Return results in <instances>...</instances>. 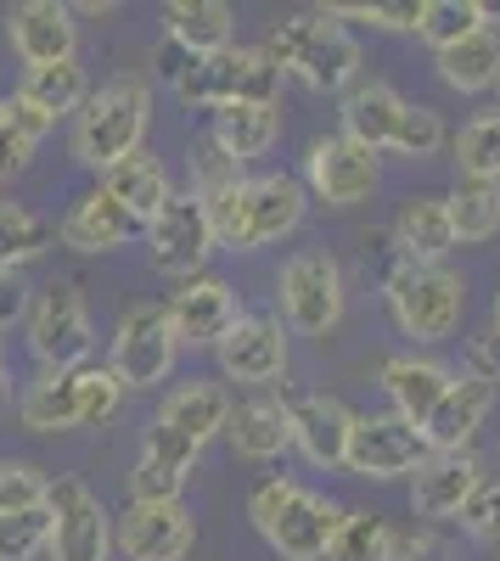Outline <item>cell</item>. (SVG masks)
I'll return each mask as SVG.
<instances>
[{
	"label": "cell",
	"mask_w": 500,
	"mask_h": 561,
	"mask_svg": "<svg viewBox=\"0 0 500 561\" xmlns=\"http://www.w3.org/2000/svg\"><path fill=\"white\" fill-rule=\"evenodd\" d=\"M225 421H231V393H225L214 377H192V382H180V388L163 393L152 427L186 438L192 449H208L225 433Z\"/></svg>",
	"instance_id": "obj_21"
},
{
	"label": "cell",
	"mask_w": 500,
	"mask_h": 561,
	"mask_svg": "<svg viewBox=\"0 0 500 561\" xmlns=\"http://www.w3.org/2000/svg\"><path fill=\"white\" fill-rule=\"evenodd\" d=\"M18 421L23 433H79V377H39L18 393Z\"/></svg>",
	"instance_id": "obj_30"
},
{
	"label": "cell",
	"mask_w": 500,
	"mask_h": 561,
	"mask_svg": "<svg viewBox=\"0 0 500 561\" xmlns=\"http://www.w3.org/2000/svg\"><path fill=\"white\" fill-rule=\"evenodd\" d=\"M383 550H388V523L377 511H343L327 539V561H383Z\"/></svg>",
	"instance_id": "obj_37"
},
{
	"label": "cell",
	"mask_w": 500,
	"mask_h": 561,
	"mask_svg": "<svg viewBox=\"0 0 500 561\" xmlns=\"http://www.w3.org/2000/svg\"><path fill=\"white\" fill-rule=\"evenodd\" d=\"M231 34H237V12L225 0H169L163 7V39L180 45L192 62L231 51Z\"/></svg>",
	"instance_id": "obj_27"
},
{
	"label": "cell",
	"mask_w": 500,
	"mask_h": 561,
	"mask_svg": "<svg viewBox=\"0 0 500 561\" xmlns=\"http://www.w3.org/2000/svg\"><path fill=\"white\" fill-rule=\"evenodd\" d=\"M197 545V523L186 500H163V505H124L113 517V556L124 561H186Z\"/></svg>",
	"instance_id": "obj_14"
},
{
	"label": "cell",
	"mask_w": 500,
	"mask_h": 561,
	"mask_svg": "<svg viewBox=\"0 0 500 561\" xmlns=\"http://www.w3.org/2000/svg\"><path fill=\"white\" fill-rule=\"evenodd\" d=\"M45 511H52V539H45L52 561H113V511L90 494L84 478H57Z\"/></svg>",
	"instance_id": "obj_10"
},
{
	"label": "cell",
	"mask_w": 500,
	"mask_h": 561,
	"mask_svg": "<svg viewBox=\"0 0 500 561\" xmlns=\"http://www.w3.org/2000/svg\"><path fill=\"white\" fill-rule=\"evenodd\" d=\"M147 124H152V84L141 73H113L73 113V135H68L73 163L90 174H107L129 152H141Z\"/></svg>",
	"instance_id": "obj_2"
},
{
	"label": "cell",
	"mask_w": 500,
	"mask_h": 561,
	"mask_svg": "<svg viewBox=\"0 0 500 561\" xmlns=\"http://www.w3.org/2000/svg\"><path fill=\"white\" fill-rule=\"evenodd\" d=\"M450 208V230H456V242L478 248V242H495L500 237V185L489 180H456V192L444 197Z\"/></svg>",
	"instance_id": "obj_34"
},
{
	"label": "cell",
	"mask_w": 500,
	"mask_h": 561,
	"mask_svg": "<svg viewBox=\"0 0 500 561\" xmlns=\"http://www.w3.org/2000/svg\"><path fill=\"white\" fill-rule=\"evenodd\" d=\"M18 314H29V293L18 287V275H0V332H7Z\"/></svg>",
	"instance_id": "obj_50"
},
{
	"label": "cell",
	"mask_w": 500,
	"mask_h": 561,
	"mask_svg": "<svg viewBox=\"0 0 500 561\" xmlns=\"http://www.w3.org/2000/svg\"><path fill=\"white\" fill-rule=\"evenodd\" d=\"M163 320H169V332H174L180 348H214L242 320V298H237L231 280L192 275V280H180V287L169 293Z\"/></svg>",
	"instance_id": "obj_15"
},
{
	"label": "cell",
	"mask_w": 500,
	"mask_h": 561,
	"mask_svg": "<svg viewBox=\"0 0 500 561\" xmlns=\"http://www.w3.org/2000/svg\"><path fill=\"white\" fill-rule=\"evenodd\" d=\"M264 51H270V62L282 68V79H298L304 90H315V96H338V90H349L360 79V45L327 12L282 18L276 28H270Z\"/></svg>",
	"instance_id": "obj_3"
},
{
	"label": "cell",
	"mask_w": 500,
	"mask_h": 561,
	"mask_svg": "<svg viewBox=\"0 0 500 561\" xmlns=\"http://www.w3.org/2000/svg\"><path fill=\"white\" fill-rule=\"evenodd\" d=\"M141 455H152V460H163V466H174V472H197V460H203V449H192L186 438H174V433H163V427H147V438H141Z\"/></svg>",
	"instance_id": "obj_47"
},
{
	"label": "cell",
	"mask_w": 500,
	"mask_h": 561,
	"mask_svg": "<svg viewBox=\"0 0 500 561\" xmlns=\"http://www.w3.org/2000/svg\"><path fill=\"white\" fill-rule=\"evenodd\" d=\"M147 237V225L141 219H129L107 192H79L68 203V214L57 219V242L84 253V259H96V253H118L129 242H141Z\"/></svg>",
	"instance_id": "obj_19"
},
{
	"label": "cell",
	"mask_w": 500,
	"mask_h": 561,
	"mask_svg": "<svg viewBox=\"0 0 500 561\" xmlns=\"http://www.w3.org/2000/svg\"><path fill=\"white\" fill-rule=\"evenodd\" d=\"M7 45L23 57V68H52L73 62L79 51V23L63 0H23L7 12Z\"/></svg>",
	"instance_id": "obj_18"
},
{
	"label": "cell",
	"mask_w": 500,
	"mask_h": 561,
	"mask_svg": "<svg viewBox=\"0 0 500 561\" xmlns=\"http://www.w3.org/2000/svg\"><path fill=\"white\" fill-rule=\"evenodd\" d=\"M57 248V225L34 214L29 203L0 197V275H18L29 264H39L45 253Z\"/></svg>",
	"instance_id": "obj_31"
},
{
	"label": "cell",
	"mask_w": 500,
	"mask_h": 561,
	"mask_svg": "<svg viewBox=\"0 0 500 561\" xmlns=\"http://www.w3.org/2000/svg\"><path fill=\"white\" fill-rule=\"evenodd\" d=\"M208 140L231 163H253L282 140V107H225V113H214Z\"/></svg>",
	"instance_id": "obj_29"
},
{
	"label": "cell",
	"mask_w": 500,
	"mask_h": 561,
	"mask_svg": "<svg viewBox=\"0 0 500 561\" xmlns=\"http://www.w3.org/2000/svg\"><path fill=\"white\" fill-rule=\"evenodd\" d=\"M282 84L287 79L270 62L264 45H231V51H219V57H197L169 90L186 107L225 113V107H282Z\"/></svg>",
	"instance_id": "obj_5"
},
{
	"label": "cell",
	"mask_w": 500,
	"mask_h": 561,
	"mask_svg": "<svg viewBox=\"0 0 500 561\" xmlns=\"http://www.w3.org/2000/svg\"><path fill=\"white\" fill-rule=\"evenodd\" d=\"M96 192H107L129 219H141V225H152L158 219V208L174 197V180H169V163L158 158V152H129L124 163H113L107 174H102V185Z\"/></svg>",
	"instance_id": "obj_26"
},
{
	"label": "cell",
	"mask_w": 500,
	"mask_h": 561,
	"mask_svg": "<svg viewBox=\"0 0 500 561\" xmlns=\"http://www.w3.org/2000/svg\"><path fill=\"white\" fill-rule=\"evenodd\" d=\"M52 539V511H18V517H0V561H34Z\"/></svg>",
	"instance_id": "obj_41"
},
{
	"label": "cell",
	"mask_w": 500,
	"mask_h": 561,
	"mask_svg": "<svg viewBox=\"0 0 500 561\" xmlns=\"http://www.w3.org/2000/svg\"><path fill=\"white\" fill-rule=\"evenodd\" d=\"M192 68V57L186 51H180V45H169V39H158V51H152V73L163 79V84H174L180 73H186Z\"/></svg>",
	"instance_id": "obj_49"
},
{
	"label": "cell",
	"mask_w": 500,
	"mask_h": 561,
	"mask_svg": "<svg viewBox=\"0 0 500 561\" xmlns=\"http://www.w3.org/2000/svg\"><path fill=\"white\" fill-rule=\"evenodd\" d=\"M287 410H293V449L309 466H321V472H338L349 455L354 410L338 393H298V399H287Z\"/></svg>",
	"instance_id": "obj_20"
},
{
	"label": "cell",
	"mask_w": 500,
	"mask_h": 561,
	"mask_svg": "<svg viewBox=\"0 0 500 561\" xmlns=\"http://www.w3.org/2000/svg\"><path fill=\"white\" fill-rule=\"evenodd\" d=\"M29 354L45 377H68V370L90 365L96 354V325H90V309H84V293L73 280H52L29 298Z\"/></svg>",
	"instance_id": "obj_7"
},
{
	"label": "cell",
	"mask_w": 500,
	"mask_h": 561,
	"mask_svg": "<svg viewBox=\"0 0 500 561\" xmlns=\"http://www.w3.org/2000/svg\"><path fill=\"white\" fill-rule=\"evenodd\" d=\"M495 90H500V84H495Z\"/></svg>",
	"instance_id": "obj_54"
},
{
	"label": "cell",
	"mask_w": 500,
	"mask_h": 561,
	"mask_svg": "<svg viewBox=\"0 0 500 561\" xmlns=\"http://www.w3.org/2000/svg\"><path fill=\"white\" fill-rule=\"evenodd\" d=\"M197 203L214 225V248L259 253L304 225L309 192L298 185V174H242L231 185H219V192H203Z\"/></svg>",
	"instance_id": "obj_1"
},
{
	"label": "cell",
	"mask_w": 500,
	"mask_h": 561,
	"mask_svg": "<svg viewBox=\"0 0 500 561\" xmlns=\"http://www.w3.org/2000/svg\"><path fill=\"white\" fill-rule=\"evenodd\" d=\"M495 18H500V7H478V0H428L417 34L433 45V51H450V45L484 34Z\"/></svg>",
	"instance_id": "obj_35"
},
{
	"label": "cell",
	"mask_w": 500,
	"mask_h": 561,
	"mask_svg": "<svg viewBox=\"0 0 500 561\" xmlns=\"http://www.w3.org/2000/svg\"><path fill=\"white\" fill-rule=\"evenodd\" d=\"M383 561H450V545H444L428 523H417V528H394V523H388V550H383Z\"/></svg>",
	"instance_id": "obj_45"
},
{
	"label": "cell",
	"mask_w": 500,
	"mask_h": 561,
	"mask_svg": "<svg viewBox=\"0 0 500 561\" xmlns=\"http://www.w3.org/2000/svg\"><path fill=\"white\" fill-rule=\"evenodd\" d=\"M433 57H439V79L450 90H462V96H478V90L500 84V34L495 28L450 45V51H433Z\"/></svg>",
	"instance_id": "obj_33"
},
{
	"label": "cell",
	"mask_w": 500,
	"mask_h": 561,
	"mask_svg": "<svg viewBox=\"0 0 500 561\" xmlns=\"http://www.w3.org/2000/svg\"><path fill=\"white\" fill-rule=\"evenodd\" d=\"M495 410V382H478V377H456L444 388V399L433 404V415L422 421V438L433 455H462L473 449V438L484 433V421Z\"/></svg>",
	"instance_id": "obj_22"
},
{
	"label": "cell",
	"mask_w": 500,
	"mask_h": 561,
	"mask_svg": "<svg viewBox=\"0 0 500 561\" xmlns=\"http://www.w3.org/2000/svg\"><path fill=\"white\" fill-rule=\"evenodd\" d=\"M478 489H484V466H478L473 449H462V455H428L411 472V511H417V523H428V528L456 523Z\"/></svg>",
	"instance_id": "obj_17"
},
{
	"label": "cell",
	"mask_w": 500,
	"mask_h": 561,
	"mask_svg": "<svg viewBox=\"0 0 500 561\" xmlns=\"http://www.w3.org/2000/svg\"><path fill=\"white\" fill-rule=\"evenodd\" d=\"M180 494H186V472H174V466H163L152 455H135V466H129V500L135 505H163Z\"/></svg>",
	"instance_id": "obj_42"
},
{
	"label": "cell",
	"mask_w": 500,
	"mask_h": 561,
	"mask_svg": "<svg viewBox=\"0 0 500 561\" xmlns=\"http://www.w3.org/2000/svg\"><path fill=\"white\" fill-rule=\"evenodd\" d=\"M467 359H473V370H467V377H478V382H495V377H500V337H495V332H478V337L467 343Z\"/></svg>",
	"instance_id": "obj_48"
},
{
	"label": "cell",
	"mask_w": 500,
	"mask_h": 561,
	"mask_svg": "<svg viewBox=\"0 0 500 561\" xmlns=\"http://www.w3.org/2000/svg\"><path fill=\"white\" fill-rule=\"evenodd\" d=\"M276 298H282V325L298 337H327L338 332V320L349 309V280H343V264L327 253V248H304L282 264L276 275Z\"/></svg>",
	"instance_id": "obj_8"
},
{
	"label": "cell",
	"mask_w": 500,
	"mask_h": 561,
	"mask_svg": "<svg viewBox=\"0 0 500 561\" xmlns=\"http://www.w3.org/2000/svg\"><path fill=\"white\" fill-rule=\"evenodd\" d=\"M489 332L500 337V293H495V309H489Z\"/></svg>",
	"instance_id": "obj_53"
},
{
	"label": "cell",
	"mask_w": 500,
	"mask_h": 561,
	"mask_svg": "<svg viewBox=\"0 0 500 561\" xmlns=\"http://www.w3.org/2000/svg\"><path fill=\"white\" fill-rule=\"evenodd\" d=\"M383 304L394 314V325L417 343H444L456 337V325L467 314V287L456 270L444 264H394L383 275Z\"/></svg>",
	"instance_id": "obj_6"
},
{
	"label": "cell",
	"mask_w": 500,
	"mask_h": 561,
	"mask_svg": "<svg viewBox=\"0 0 500 561\" xmlns=\"http://www.w3.org/2000/svg\"><path fill=\"white\" fill-rule=\"evenodd\" d=\"M52 500V472L23 455L0 460V517H18V511H39Z\"/></svg>",
	"instance_id": "obj_39"
},
{
	"label": "cell",
	"mask_w": 500,
	"mask_h": 561,
	"mask_svg": "<svg viewBox=\"0 0 500 561\" xmlns=\"http://www.w3.org/2000/svg\"><path fill=\"white\" fill-rule=\"evenodd\" d=\"M225 438L242 460H276L293 449V410L276 393H253L242 404H231V421H225Z\"/></svg>",
	"instance_id": "obj_25"
},
{
	"label": "cell",
	"mask_w": 500,
	"mask_h": 561,
	"mask_svg": "<svg viewBox=\"0 0 500 561\" xmlns=\"http://www.w3.org/2000/svg\"><path fill=\"white\" fill-rule=\"evenodd\" d=\"M141 242H147L152 270H158V275H174V280L203 275V264L219 253V248H214V225H208L197 192H174V197L158 208V219L147 225Z\"/></svg>",
	"instance_id": "obj_13"
},
{
	"label": "cell",
	"mask_w": 500,
	"mask_h": 561,
	"mask_svg": "<svg viewBox=\"0 0 500 561\" xmlns=\"http://www.w3.org/2000/svg\"><path fill=\"white\" fill-rule=\"evenodd\" d=\"M248 517L259 528V539L276 550L282 561H321L327 539L343 517V505H332L327 494H315L293 478H264L248 494Z\"/></svg>",
	"instance_id": "obj_4"
},
{
	"label": "cell",
	"mask_w": 500,
	"mask_h": 561,
	"mask_svg": "<svg viewBox=\"0 0 500 561\" xmlns=\"http://www.w3.org/2000/svg\"><path fill=\"white\" fill-rule=\"evenodd\" d=\"M383 180V158L372 147H360L349 135H315L304 152V192L321 197L327 208H354L377 192Z\"/></svg>",
	"instance_id": "obj_11"
},
{
	"label": "cell",
	"mask_w": 500,
	"mask_h": 561,
	"mask_svg": "<svg viewBox=\"0 0 500 561\" xmlns=\"http://www.w3.org/2000/svg\"><path fill=\"white\" fill-rule=\"evenodd\" d=\"M12 404V370H7V332H0V410Z\"/></svg>",
	"instance_id": "obj_51"
},
{
	"label": "cell",
	"mask_w": 500,
	"mask_h": 561,
	"mask_svg": "<svg viewBox=\"0 0 500 561\" xmlns=\"http://www.w3.org/2000/svg\"><path fill=\"white\" fill-rule=\"evenodd\" d=\"M180 359V343L169 332V320L158 304H129L118 314V332L107 348V370L124 382V393H147L158 382H169V370Z\"/></svg>",
	"instance_id": "obj_9"
},
{
	"label": "cell",
	"mask_w": 500,
	"mask_h": 561,
	"mask_svg": "<svg viewBox=\"0 0 500 561\" xmlns=\"http://www.w3.org/2000/svg\"><path fill=\"white\" fill-rule=\"evenodd\" d=\"M444 140H450V135H444L439 107H428V102H405L399 129H394V152H399V158H433Z\"/></svg>",
	"instance_id": "obj_40"
},
{
	"label": "cell",
	"mask_w": 500,
	"mask_h": 561,
	"mask_svg": "<svg viewBox=\"0 0 500 561\" xmlns=\"http://www.w3.org/2000/svg\"><path fill=\"white\" fill-rule=\"evenodd\" d=\"M73 18H107L113 7H107V0H84V7H68Z\"/></svg>",
	"instance_id": "obj_52"
},
{
	"label": "cell",
	"mask_w": 500,
	"mask_h": 561,
	"mask_svg": "<svg viewBox=\"0 0 500 561\" xmlns=\"http://www.w3.org/2000/svg\"><path fill=\"white\" fill-rule=\"evenodd\" d=\"M388 242L405 264H444V253L456 248V230H450V208L439 192H417L405 197L399 214H394V230Z\"/></svg>",
	"instance_id": "obj_24"
},
{
	"label": "cell",
	"mask_w": 500,
	"mask_h": 561,
	"mask_svg": "<svg viewBox=\"0 0 500 561\" xmlns=\"http://www.w3.org/2000/svg\"><path fill=\"white\" fill-rule=\"evenodd\" d=\"M399 113H405V96L394 84L383 79H354L343 90V129L349 140H360V147H372V152H388L394 147V129H399Z\"/></svg>",
	"instance_id": "obj_28"
},
{
	"label": "cell",
	"mask_w": 500,
	"mask_h": 561,
	"mask_svg": "<svg viewBox=\"0 0 500 561\" xmlns=\"http://www.w3.org/2000/svg\"><path fill=\"white\" fill-rule=\"evenodd\" d=\"M450 382H456V370L428 359V354H388L383 359V393H388L394 415L411 421V427H422V421L433 415V404L444 399Z\"/></svg>",
	"instance_id": "obj_23"
},
{
	"label": "cell",
	"mask_w": 500,
	"mask_h": 561,
	"mask_svg": "<svg viewBox=\"0 0 500 561\" xmlns=\"http://www.w3.org/2000/svg\"><path fill=\"white\" fill-rule=\"evenodd\" d=\"M473 539H489V545H500V483H484L473 500H467V511L456 517Z\"/></svg>",
	"instance_id": "obj_46"
},
{
	"label": "cell",
	"mask_w": 500,
	"mask_h": 561,
	"mask_svg": "<svg viewBox=\"0 0 500 561\" xmlns=\"http://www.w3.org/2000/svg\"><path fill=\"white\" fill-rule=\"evenodd\" d=\"M34 147H39V140H29L23 124L12 118V96H0V185L18 180L34 163Z\"/></svg>",
	"instance_id": "obj_44"
},
{
	"label": "cell",
	"mask_w": 500,
	"mask_h": 561,
	"mask_svg": "<svg viewBox=\"0 0 500 561\" xmlns=\"http://www.w3.org/2000/svg\"><path fill=\"white\" fill-rule=\"evenodd\" d=\"M450 152H456L462 180H489V185H500V107L467 118L462 135L450 140Z\"/></svg>",
	"instance_id": "obj_36"
},
{
	"label": "cell",
	"mask_w": 500,
	"mask_h": 561,
	"mask_svg": "<svg viewBox=\"0 0 500 561\" xmlns=\"http://www.w3.org/2000/svg\"><path fill=\"white\" fill-rule=\"evenodd\" d=\"M73 377H79V433H102L107 421H118L129 393L107 365H79Z\"/></svg>",
	"instance_id": "obj_38"
},
{
	"label": "cell",
	"mask_w": 500,
	"mask_h": 561,
	"mask_svg": "<svg viewBox=\"0 0 500 561\" xmlns=\"http://www.w3.org/2000/svg\"><path fill=\"white\" fill-rule=\"evenodd\" d=\"M422 7H428V0H377V7H327V18H338V23H372V28L405 34V28H422Z\"/></svg>",
	"instance_id": "obj_43"
},
{
	"label": "cell",
	"mask_w": 500,
	"mask_h": 561,
	"mask_svg": "<svg viewBox=\"0 0 500 561\" xmlns=\"http://www.w3.org/2000/svg\"><path fill=\"white\" fill-rule=\"evenodd\" d=\"M428 455H433V449H428L422 427L399 421L394 410H377V415H354L343 472L372 478V483H388V478H411Z\"/></svg>",
	"instance_id": "obj_12"
},
{
	"label": "cell",
	"mask_w": 500,
	"mask_h": 561,
	"mask_svg": "<svg viewBox=\"0 0 500 561\" xmlns=\"http://www.w3.org/2000/svg\"><path fill=\"white\" fill-rule=\"evenodd\" d=\"M12 96L29 102L39 118H52V124H57V118H73V113L84 107L90 79H84V68H79V57H73V62H52V68H29Z\"/></svg>",
	"instance_id": "obj_32"
},
{
	"label": "cell",
	"mask_w": 500,
	"mask_h": 561,
	"mask_svg": "<svg viewBox=\"0 0 500 561\" xmlns=\"http://www.w3.org/2000/svg\"><path fill=\"white\" fill-rule=\"evenodd\" d=\"M214 359H219L225 382H248V388L276 382V377H287V325L276 314H242L214 343Z\"/></svg>",
	"instance_id": "obj_16"
}]
</instances>
